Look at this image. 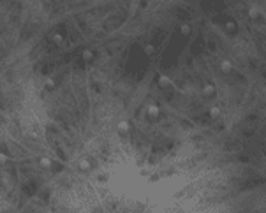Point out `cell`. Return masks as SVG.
Segmentation results:
<instances>
[{"instance_id":"obj_1","label":"cell","mask_w":266,"mask_h":213,"mask_svg":"<svg viewBox=\"0 0 266 213\" xmlns=\"http://www.w3.org/2000/svg\"><path fill=\"white\" fill-rule=\"evenodd\" d=\"M220 69H222V72H229L231 69H233V64L229 60H224L222 64H220Z\"/></svg>"},{"instance_id":"obj_2","label":"cell","mask_w":266,"mask_h":213,"mask_svg":"<svg viewBox=\"0 0 266 213\" xmlns=\"http://www.w3.org/2000/svg\"><path fill=\"white\" fill-rule=\"evenodd\" d=\"M79 169H83V171L90 169V162H88L87 158H81V160H79Z\"/></svg>"},{"instance_id":"obj_3","label":"cell","mask_w":266,"mask_h":213,"mask_svg":"<svg viewBox=\"0 0 266 213\" xmlns=\"http://www.w3.org/2000/svg\"><path fill=\"white\" fill-rule=\"evenodd\" d=\"M129 122H120V123H118V131L120 132H127V131H129Z\"/></svg>"},{"instance_id":"obj_4","label":"cell","mask_w":266,"mask_h":213,"mask_svg":"<svg viewBox=\"0 0 266 213\" xmlns=\"http://www.w3.org/2000/svg\"><path fill=\"white\" fill-rule=\"evenodd\" d=\"M148 115H150V116H157L159 115V108H157V106H148Z\"/></svg>"},{"instance_id":"obj_5","label":"cell","mask_w":266,"mask_h":213,"mask_svg":"<svg viewBox=\"0 0 266 213\" xmlns=\"http://www.w3.org/2000/svg\"><path fill=\"white\" fill-rule=\"evenodd\" d=\"M210 115H212L213 118H217V116L220 115V109H219V108H212V109H210Z\"/></svg>"},{"instance_id":"obj_6","label":"cell","mask_w":266,"mask_h":213,"mask_svg":"<svg viewBox=\"0 0 266 213\" xmlns=\"http://www.w3.org/2000/svg\"><path fill=\"white\" fill-rule=\"evenodd\" d=\"M41 166H43V167H49V166H51V160H49V158H41Z\"/></svg>"},{"instance_id":"obj_7","label":"cell","mask_w":266,"mask_h":213,"mask_svg":"<svg viewBox=\"0 0 266 213\" xmlns=\"http://www.w3.org/2000/svg\"><path fill=\"white\" fill-rule=\"evenodd\" d=\"M212 92H213V87H212V85H208V87H205V93H206V95H210Z\"/></svg>"},{"instance_id":"obj_8","label":"cell","mask_w":266,"mask_h":213,"mask_svg":"<svg viewBox=\"0 0 266 213\" xmlns=\"http://www.w3.org/2000/svg\"><path fill=\"white\" fill-rule=\"evenodd\" d=\"M168 83H169V79H168L166 76H162V78H160V85H168Z\"/></svg>"},{"instance_id":"obj_9","label":"cell","mask_w":266,"mask_h":213,"mask_svg":"<svg viewBox=\"0 0 266 213\" xmlns=\"http://www.w3.org/2000/svg\"><path fill=\"white\" fill-rule=\"evenodd\" d=\"M83 56H85V60H87V58H92V53H90V51H85Z\"/></svg>"},{"instance_id":"obj_10","label":"cell","mask_w":266,"mask_h":213,"mask_svg":"<svg viewBox=\"0 0 266 213\" xmlns=\"http://www.w3.org/2000/svg\"><path fill=\"white\" fill-rule=\"evenodd\" d=\"M53 41L55 42H62V37L60 35H53Z\"/></svg>"},{"instance_id":"obj_11","label":"cell","mask_w":266,"mask_h":213,"mask_svg":"<svg viewBox=\"0 0 266 213\" xmlns=\"http://www.w3.org/2000/svg\"><path fill=\"white\" fill-rule=\"evenodd\" d=\"M189 32H190L189 27H182V33H189Z\"/></svg>"},{"instance_id":"obj_12","label":"cell","mask_w":266,"mask_h":213,"mask_svg":"<svg viewBox=\"0 0 266 213\" xmlns=\"http://www.w3.org/2000/svg\"><path fill=\"white\" fill-rule=\"evenodd\" d=\"M6 160H7V157L4 155V153H0V162H6Z\"/></svg>"},{"instance_id":"obj_13","label":"cell","mask_w":266,"mask_h":213,"mask_svg":"<svg viewBox=\"0 0 266 213\" xmlns=\"http://www.w3.org/2000/svg\"><path fill=\"white\" fill-rule=\"evenodd\" d=\"M250 16L255 18V16H257V11H254V9H252V11H250Z\"/></svg>"}]
</instances>
